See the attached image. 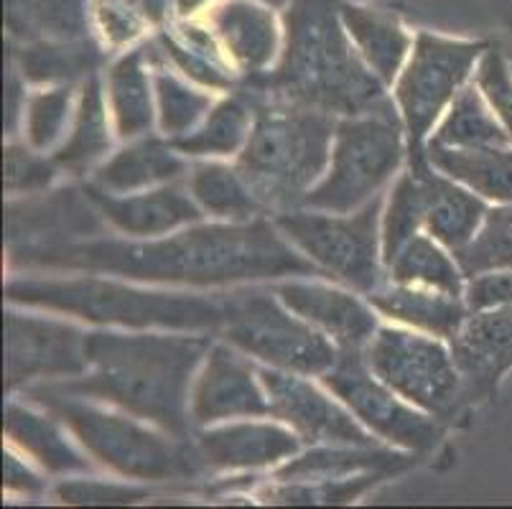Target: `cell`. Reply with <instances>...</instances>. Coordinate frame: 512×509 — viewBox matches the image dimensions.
Instances as JSON below:
<instances>
[{"instance_id": "1", "label": "cell", "mask_w": 512, "mask_h": 509, "mask_svg": "<svg viewBox=\"0 0 512 509\" xmlns=\"http://www.w3.org/2000/svg\"><path fill=\"white\" fill-rule=\"evenodd\" d=\"M11 268L85 270L120 275L138 283L174 286H235L291 275H324L265 217L248 222L199 224L169 237L148 240H95L57 247H8Z\"/></svg>"}, {"instance_id": "2", "label": "cell", "mask_w": 512, "mask_h": 509, "mask_svg": "<svg viewBox=\"0 0 512 509\" xmlns=\"http://www.w3.org/2000/svg\"><path fill=\"white\" fill-rule=\"evenodd\" d=\"M212 344L209 334L90 331V370L74 380L34 387L113 405L171 436L192 441L197 433L192 420V387Z\"/></svg>"}, {"instance_id": "3", "label": "cell", "mask_w": 512, "mask_h": 509, "mask_svg": "<svg viewBox=\"0 0 512 509\" xmlns=\"http://www.w3.org/2000/svg\"><path fill=\"white\" fill-rule=\"evenodd\" d=\"M342 0H288L283 49L268 72L240 79V90L316 107L334 118H357L393 107L344 28Z\"/></svg>"}, {"instance_id": "4", "label": "cell", "mask_w": 512, "mask_h": 509, "mask_svg": "<svg viewBox=\"0 0 512 509\" xmlns=\"http://www.w3.org/2000/svg\"><path fill=\"white\" fill-rule=\"evenodd\" d=\"M237 92L255 110L248 143L237 153V171L265 209H299L304 196L327 174L342 118L240 87Z\"/></svg>"}, {"instance_id": "5", "label": "cell", "mask_w": 512, "mask_h": 509, "mask_svg": "<svg viewBox=\"0 0 512 509\" xmlns=\"http://www.w3.org/2000/svg\"><path fill=\"white\" fill-rule=\"evenodd\" d=\"M6 298L18 306L46 308L59 314L77 316L100 326L123 329H169L207 331L217 334L222 326V303L214 293L143 291L115 280L102 278H18L6 286Z\"/></svg>"}, {"instance_id": "6", "label": "cell", "mask_w": 512, "mask_h": 509, "mask_svg": "<svg viewBox=\"0 0 512 509\" xmlns=\"http://www.w3.org/2000/svg\"><path fill=\"white\" fill-rule=\"evenodd\" d=\"M23 398L57 415L87 454L125 479L136 482H181L207 471L197 446L186 438L138 423L123 410H105L95 400L69 398L57 392L26 387Z\"/></svg>"}, {"instance_id": "7", "label": "cell", "mask_w": 512, "mask_h": 509, "mask_svg": "<svg viewBox=\"0 0 512 509\" xmlns=\"http://www.w3.org/2000/svg\"><path fill=\"white\" fill-rule=\"evenodd\" d=\"M217 298L222 303L217 334L248 357L304 377L327 375L337 364V344L301 316H291L293 311L288 314L271 288H237Z\"/></svg>"}, {"instance_id": "8", "label": "cell", "mask_w": 512, "mask_h": 509, "mask_svg": "<svg viewBox=\"0 0 512 509\" xmlns=\"http://www.w3.org/2000/svg\"><path fill=\"white\" fill-rule=\"evenodd\" d=\"M406 156V128L395 107L342 118L327 174L304 196L301 207L332 214L355 212L383 191Z\"/></svg>"}, {"instance_id": "9", "label": "cell", "mask_w": 512, "mask_h": 509, "mask_svg": "<svg viewBox=\"0 0 512 509\" xmlns=\"http://www.w3.org/2000/svg\"><path fill=\"white\" fill-rule=\"evenodd\" d=\"M383 202V194H377L349 214L299 207L278 212L273 222L324 275L367 296L383 283Z\"/></svg>"}, {"instance_id": "10", "label": "cell", "mask_w": 512, "mask_h": 509, "mask_svg": "<svg viewBox=\"0 0 512 509\" xmlns=\"http://www.w3.org/2000/svg\"><path fill=\"white\" fill-rule=\"evenodd\" d=\"M492 44L418 31L411 56L395 82V102L406 128L408 166L428 163L426 143L436 120L469 82Z\"/></svg>"}, {"instance_id": "11", "label": "cell", "mask_w": 512, "mask_h": 509, "mask_svg": "<svg viewBox=\"0 0 512 509\" xmlns=\"http://www.w3.org/2000/svg\"><path fill=\"white\" fill-rule=\"evenodd\" d=\"M365 362L403 400L439 420L464 408L462 375L451 349L416 331L380 326L365 347Z\"/></svg>"}, {"instance_id": "12", "label": "cell", "mask_w": 512, "mask_h": 509, "mask_svg": "<svg viewBox=\"0 0 512 509\" xmlns=\"http://www.w3.org/2000/svg\"><path fill=\"white\" fill-rule=\"evenodd\" d=\"M321 382L383 441L413 454H426L439 443L441 420L406 405L398 392L377 380L367 367L365 352H339L337 364L321 375Z\"/></svg>"}, {"instance_id": "13", "label": "cell", "mask_w": 512, "mask_h": 509, "mask_svg": "<svg viewBox=\"0 0 512 509\" xmlns=\"http://www.w3.org/2000/svg\"><path fill=\"white\" fill-rule=\"evenodd\" d=\"M87 370V331L64 321L6 311L8 392L74 380Z\"/></svg>"}, {"instance_id": "14", "label": "cell", "mask_w": 512, "mask_h": 509, "mask_svg": "<svg viewBox=\"0 0 512 509\" xmlns=\"http://www.w3.org/2000/svg\"><path fill=\"white\" fill-rule=\"evenodd\" d=\"M268 400L271 418L283 420L286 426L304 438V443L319 446H377L370 428H365L347 405L334 403L319 387L304 380V375L283 372L276 367H258Z\"/></svg>"}, {"instance_id": "15", "label": "cell", "mask_w": 512, "mask_h": 509, "mask_svg": "<svg viewBox=\"0 0 512 509\" xmlns=\"http://www.w3.org/2000/svg\"><path fill=\"white\" fill-rule=\"evenodd\" d=\"M263 415H271V400L253 359L232 344H212L192 387L194 428Z\"/></svg>"}, {"instance_id": "16", "label": "cell", "mask_w": 512, "mask_h": 509, "mask_svg": "<svg viewBox=\"0 0 512 509\" xmlns=\"http://www.w3.org/2000/svg\"><path fill=\"white\" fill-rule=\"evenodd\" d=\"M105 217L85 186L39 191L8 204V247H57L102 237Z\"/></svg>"}, {"instance_id": "17", "label": "cell", "mask_w": 512, "mask_h": 509, "mask_svg": "<svg viewBox=\"0 0 512 509\" xmlns=\"http://www.w3.org/2000/svg\"><path fill=\"white\" fill-rule=\"evenodd\" d=\"M449 342L462 375L464 408L492 400L512 370V303L469 311Z\"/></svg>"}, {"instance_id": "18", "label": "cell", "mask_w": 512, "mask_h": 509, "mask_svg": "<svg viewBox=\"0 0 512 509\" xmlns=\"http://www.w3.org/2000/svg\"><path fill=\"white\" fill-rule=\"evenodd\" d=\"M85 191L110 227L136 240L161 237L186 224L202 222L204 217V209L194 196H189L192 191L181 181L133 191V194H113L95 184H87Z\"/></svg>"}, {"instance_id": "19", "label": "cell", "mask_w": 512, "mask_h": 509, "mask_svg": "<svg viewBox=\"0 0 512 509\" xmlns=\"http://www.w3.org/2000/svg\"><path fill=\"white\" fill-rule=\"evenodd\" d=\"M273 291L278 293L288 311L314 324L332 339L339 352H365L372 336L377 334V316L370 301L324 283H299L288 280Z\"/></svg>"}, {"instance_id": "20", "label": "cell", "mask_w": 512, "mask_h": 509, "mask_svg": "<svg viewBox=\"0 0 512 509\" xmlns=\"http://www.w3.org/2000/svg\"><path fill=\"white\" fill-rule=\"evenodd\" d=\"M242 77L268 72L283 49V21L258 0H222L204 16Z\"/></svg>"}, {"instance_id": "21", "label": "cell", "mask_w": 512, "mask_h": 509, "mask_svg": "<svg viewBox=\"0 0 512 509\" xmlns=\"http://www.w3.org/2000/svg\"><path fill=\"white\" fill-rule=\"evenodd\" d=\"M207 471H250L278 466L301 454L304 438L276 423H235L194 433Z\"/></svg>"}, {"instance_id": "22", "label": "cell", "mask_w": 512, "mask_h": 509, "mask_svg": "<svg viewBox=\"0 0 512 509\" xmlns=\"http://www.w3.org/2000/svg\"><path fill=\"white\" fill-rule=\"evenodd\" d=\"M156 41L164 49L171 67L179 69L186 79L197 82L204 90L214 92H235L242 74L230 62L227 51L222 49L220 39L214 36L212 28L202 23L186 21V18H171Z\"/></svg>"}, {"instance_id": "23", "label": "cell", "mask_w": 512, "mask_h": 509, "mask_svg": "<svg viewBox=\"0 0 512 509\" xmlns=\"http://www.w3.org/2000/svg\"><path fill=\"white\" fill-rule=\"evenodd\" d=\"M189 171L192 168L186 163V156L171 146L169 138L143 135L107 158L95 171L92 184L113 194H133L181 181Z\"/></svg>"}, {"instance_id": "24", "label": "cell", "mask_w": 512, "mask_h": 509, "mask_svg": "<svg viewBox=\"0 0 512 509\" xmlns=\"http://www.w3.org/2000/svg\"><path fill=\"white\" fill-rule=\"evenodd\" d=\"M36 403H18L8 400L6 405V436L16 443L23 454L39 461L51 474H90L95 469L90 454H82L72 441H69L62 420L57 415Z\"/></svg>"}, {"instance_id": "25", "label": "cell", "mask_w": 512, "mask_h": 509, "mask_svg": "<svg viewBox=\"0 0 512 509\" xmlns=\"http://www.w3.org/2000/svg\"><path fill=\"white\" fill-rule=\"evenodd\" d=\"M418 171L426 186V219H423V230L441 242L449 250H462L477 230L482 227L484 217L490 212L487 199L474 194L459 181L449 179L439 171L434 174L431 163L421 166H408Z\"/></svg>"}, {"instance_id": "26", "label": "cell", "mask_w": 512, "mask_h": 509, "mask_svg": "<svg viewBox=\"0 0 512 509\" xmlns=\"http://www.w3.org/2000/svg\"><path fill=\"white\" fill-rule=\"evenodd\" d=\"M367 301L388 319L421 329L431 336H441V339H451L469 314L464 298L449 296L436 288L406 286L395 280L390 283L383 280L375 291L367 293Z\"/></svg>"}, {"instance_id": "27", "label": "cell", "mask_w": 512, "mask_h": 509, "mask_svg": "<svg viewBox=\"0 0 512 509\" xmlns=\"http://www.w3.org/2000/svg\"><path fill=\"white\" fill-rule=\"evenodd\" d=\"M153 69L148 64L146 46H133L107 67V105L113 115L118 138L136 140L151 135L158 112L153 110Z\"/></svg>"}, {"instance_id": "28", "label": "cell", "mask_w": 512, "mask_h": 509, "mask_svg": "<svg viewBox=\"0 0 512 509\" xmlns=\"http://www.w3.org/2000/svg\"><path fill=\"white\" fill-rule=\"evenodd\" d=\"M339 13L349 39L357 46L367 67L383 79L385 87H390L406 67L416 36L408 34V28L398 18L377 8L342 0Z\"/></svg>"}, {"instance_id": "29", "label": "cell", "mask_w": 512, "mask_h": 509, "mask_svg": "<svg viewBox=\"0 0 512 509\" xmlns=\"http://www.w3.org/2000/svg\"><path fill=\"white\" fill-rule=\"evenodd\" d=\"M107 49L100 39L82 41H29L11 51V64L29 84H77L100 72L107 62Z\"/></svg>"}, {"instance_id": "30", "label": "cell", "mask_w": 512, "mask_h": 509, "mask_svg": "<svg viewBox=\"0 0 512 509\" xmlns=\"http://www.w3.org/2000/svg\"><path fill=\"white\" fill-rule=\"evenodd\" d=\"M107 112H110V105L105 102L100 74H92L82 82L67 140L51 153V158L62 168V174L85 176L87 171H97L107 161V153L113 148V130H110L113 115Z\"/></svg>"}, {"instance_id": "31", "label": "cell", "mask_w": 512, "mask_h": 509, "mask_svg": "<svg viewBox=\"0 0 512 509\" xmlns=\"http://www.w3.org/2000/svg\"><path fill=\"white\" fill-rule=\"evenodd\" d=\"M416 464V454L383 451L377 446H321L296 456L276 471L278 482H319V479H349L367 471L398 474Z\"/></svg>"}, {"instance_id": "32", "label": "cell", "mask_w": 512, "mask_h": 509, "mask_svg": "<svg viewBox=\"0 0 512 509\" xmlns=\"http://www.w3.org/2000/svg\"><path fill=\"white\" fill-rule=\"evenodd\" d=\"M8 31L21 44L100 39L92 0H8Z\"/></svg>"}, {"instance_id": "33", "label": "cell", "mask_w": 512, "mask_h": 509, "mask_svg": "<svg viewBox=\"0 0 512 509\" xmlns=\"http://www.w3.org/2000/svg\"><path fill=\"white\" fill-rule=\"evenodd\" d=\"M428 163L482 199L512 204V146L441 148L426 143Z\"/></svg>"}, {"instance_id": "34", "label": "cell", "mask_w": 512, "mask_h": 509, "mask_svg": "<svg viewBox=\"0 0 512 509\" xmlns=\"http://www.w3.org/2000/svg\"><path fill=\"white\" fill-rule=\"evenodd\" d=\"M146 46L148 64L153 69V92L158 102V128L164 138L176 140L189 135L202 125L209 110L214 107L212 92L194 90L192 84L184 82L179 74L171 69V62L166 59L164 49L153 36L151 41H143Z\"/></svg>"}, {"instance_id": "35", "label": "cell", "mask_w": 512, "mask_h": 509, "mask_svg": "<svg viewBox=\"0 0 512 509\" xmlns=\"http://www.w3.org/2000/svg\"><path fill=\"white\" fill-rule=\"evenodd\" d=\"M428 143L441 148H497L512 146V138L472 79L454 97Z\"/></svg>"}, {"instance_id": "36", "label": "cell", "mask_w": 512, "mask_h": 509, "mask_svg": "<svg viewBox=\"0 0 512 509\" xmlns=\"http://www.w3.org/2000/svg\"><path fill=\"white\" fill-rule=\"evenodd\" d=\"M253 123V105L235 90L225 100L214 102V107L197 130H192L184 138L171 140V146L184 153L186 158L235 156L248 143Z\"/></svg>"}, {"instance_id": "37", "label": "cell", "mask_w": 512, "mask_h": 509, "mask_svg": "<svg viewBox=\"0 0 512 509\" xmlns=\"http://www.w3.org/2000/svg\"><path fill=\"white\" fill-rule=\"evenodd\" d=\"M186 186L197 199L199 207L217 219L230 222H248V219L263 217L265 207L250 184L242 179L237 166L227 163L204 161L189 171Z\"/></svg>"}, {"instance_id": "38", "label": "cell", "mask_w": 512, "mask_h": 509, "mask_svg": "<svg viewBox=\"0 0 512 509\" xmlns=\"http://www.w3.org/2000/svg\"><path fill=\"white\" fill-rule=\"evenodd\" d=\"M388 273L390 280L406 283V286L436 288L456 298H464L467 293V286H464L467 278L459 263L441 250V242L421 232L395 255L393 263L388 265Z\"/></svg>"}, {"instance_id": "39", "label": "cell", "mask_w": 512, "mask_h": 509, "mask_svg": "<svg viewBox=\"0 0 512 509\" xmlns=\"http://www.w3.org/2000/svg\"><path fill=\"white\" fill-rule=\"evenodd\" d=\"M77 102L79 92H74V84H59L29 95L23 102V130L34 151H57L62 146L74 123Z\"/></svg>"}, {"instance_id": "40", "label": "cell", "mask_w": 512, "mask_h": 509, "mask_svg": "<svg viewBox=\"0 0 512 509\" xmlns=\"http://www.w3.org/2000/svg\"><path fill=\"white\" fill-rule=\"evenodd\" d=\"M464 278L487 273H512V204L492 207L477 235L454 252Z\"/></svg>"}, {"instance_id": "41", "label": "cell", "mask_w": 512, "mask_h": 509, "mask_svg": "<svg viewBox=\"0 0 512 509\" xmlns=\"http://www.w3.org/2000/svg\"><path fill=\"white\" fill-rule=\"evenodd\" d=\"M426 219V186L418 171L408 168L390 191L383 214V263L388 268L403 247L423 230Z\"/></svg>"}, {"instance_id": "42", "label": "cell", "mask_w": 512, "mask_h": 509, "mask_svg": "<svg viewBox=\"0 0 512 509\" xmlns=\"http://www.w3.org/2000/svg\"><path fill=\"white\" fill-rule=\"evenodd\" d=\"M385 471H367L349 479H319V482H278L263 492L265 502L278 504H347L370 492L375 484L388 479Z\"/></svg>"}, {"instance_id": "43", "label": "cell", "mask_w": 512, "mask_h": 509, "mask_svg": "<svg viewBox=\"0 0 512 509\" xmlns=\"http://www.w3.org/2000/svg\"><path fill=\"white\" fill-rule=\"evenodd\" d=\"M62 174L54 158L41 156L31 146H6V191L8 194H39L51 189Z\"/></svg>"}, {"instance_id": "44", "label": "cell", "mask_w": 512, "mask_h": 509, "mask_svg": "<svg viewBox=\"0 0 512 509\" xmlns=\"http://www.w3.org/2000/svg\"><path fill=\"white\" fill-rule=\"evenodd\" d=\"M474 82L487 97L490 107L495 110L497 120L505 125L512 138V69L507 64L505 54L497 46H490L477 64Z\"/></svg>"}, {"instance_id": "45", "label": "cell", "mask_w": 512, "mask_h": 509, "mask_svg": "<svg viewBox=\"0 0 512 509\" xmlns=\"http://www.w3.org/2000/svg\"><path fill=\"white\" fill-rule=\"evenodd\" d=\"M95 31L107 49H120L141 39L148 28L146 18L123 3V0H92Z\"/></svg>"}, {"instance_id": "46", "label": "cell", "mask_w": 512, "mask_h": 509, "mask_svg": "<svg viewBox=\"0 0 512 509\" xmlns=\"http://www.w3.org/2000/svg\"><path fill=\"white\" fill-rule=\"evenodd\" d=\"M57 497L64 504H133L138 499H146L148 492L107 484L100 479H72V482L59 484Z\"/></svg>"}, {"instance_id": "47", "label": "cell", "mask_w": 512, "mask_h": 509, "mask_svg": "<svg viewBox=\"0 0 512 509\" xmlns=\"http://www.w3.org/2000/svg\"><path fill=\"white\" fill-rule=\"evenodd\" d=\"M469 311L512 303V273H487L469 280L464 293Z\"/></svg>"}, {"instance_id": "48", "label": "cell", "mask_w": 512, "mask_h": 509, "mask_svg": "<svg viewBox=\"0 0 512 509\" xmlns=\"http://www.w3.org/2000/svg\"><path fill=\"white\" fill-rule=\"evenodd\" d=\"M3 476H6V487L11 489V492H44V479H39V476H36L29 466L23 464L16 454H11V451H6V456H3Z\"/></svg>"}, {"instance_id": "49", "label": "cell", "mask_w": 512, "mask_h": 509, "mask_svg": "<svg viewBox=\"0 0 512 509\" xmlns=\"http://www.w3.org/2000/svg\"><path fill=\"white\" fill-rule=\"evenodd\" d=\"M123 3L141 13L148 26L164 28L174 18V0H123Z\"/></svg>"}, {"instance_id": "50", "label": "cell", "mask_w": 512, "mask_h": 509, "mask_svg": "<svg viewBox=\"0 0 512 509\" xmlns=\"http://www.w3.org/2000/svg\"><path fill=\"white\" fill-rule=\"evenodd\" d=\"M214 6V0H174V18H186L192 21L197 16H207L209 8Z\"/></svg>"}, {"instance_id": "51", "label": "cell", "mask_w": 512, "mask_h": 509, "mask_svg": "<svg viewBox=\"0 0 512 509\" xmlns=\"http://www.w3.org/2000/svg\"><path fill=\"white\" fill-rule=\"evenodd\" d=\"M258 3H265V6L276 8V11H283L288 6V0H258Z\"/></svg>"}]
</instances>
